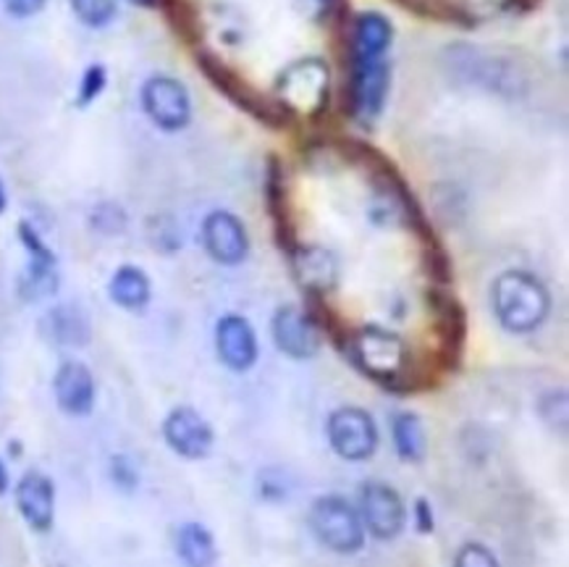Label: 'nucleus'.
<instances>
[{
	"label": "nucleus",
	"mask_w": 569,
	"mask_h": 567,
	"mask_svg": "<svg viewBox=\"0 0 569 567\" xmlns=\"http://www.w3.org/2000/svg\"><path fill=\"white\" fill-rule=\"evenodd\" d=\"M197 67H200L202 74L208 77V82L213 84L218 92H223L233 106L242 108L244 113H250L252 119H258L260 123L279 129L287 127L289 121H295V116L289 113L287 106H281L273 94L262 92L252 82H247L237 69L229 67L223 58L210 53V50H197Z\"/></svg>",
	"instance_id": "3"
},
{
	"label": "nucleus",
	"mask_w": 569,
	"mask_h": 567,
	"mask_svg": "<svg viewBox=\"0 0 569 567\" xmlns=\"http://www.w3.org/2000/svg\"><path fill=\"white\" fill-rule=\"evenodd\" d=\"M13 499H17V510L21 520L38 534H48L56 523V484L53 478L40 470H27L19 478L17 489H13Z\"/></svg>",
	"instance_id": "16"
},
{
	"label": "nucleus",
	"mask_w": 569,
	"mask_h": 567,
	"mask_svg": "<svg viewBox=\"0 0 569 567\" xmlns=\"http://www.w3.org/2000/svg\"><path fill=\"white\" fill-rule=\"evenodd\" d=\"M297 9L320 24L337 29L349 27V0H295Z\"/></svg>",
	"instance_id": "28"
},
{
	"label": "nucleus",
	"mask_w": 569,
	"mask_h": 567,
	"mask_svg": "<svg viewBox=\"0 0 569 567\" xmlns=\"http://www.w3.org/2000/svg\"><path fill=\"white\" fill-rule=\"evenodd\" d=\"M90 227L103 237H119L127 229V210L119 202H98L90 210Z\"/></svg>",
	"instance_id": "30"
},
{
	"label": "nucleus",
	"mask_w": 569,
	"mask_h": 567,
	"mask_svg": "<svg viewBox=\"0 0 569 567\" xmlns=\"http://www.w3.org/2000/svg\"><path fill=\"white\" fill-rule=\"evenodd\" d=\"M360 518L365 534L378 541H393L407 528L405 499L383 481H365L360 489Z\"/></svg>",
	"instance_id": "11"
},
{
	"label": "nucleus",
	"mask_w": 569,
	"mask_h": 567,
	"mask_svg": "<svg viewBox=\"0 0 569 567\" xmlns=\"http://www.w3.org/2000/svg\"><path fill=\"white\" fill-rule=\"evenodd\" d=\"M140 106L160 132H181L192 121V98L184 82L169 74H152L140 87Z\"/></svg>",
	"instance_id": "8"
},
{
	"label": "nucleus",
	"mask_w": 569,
	"mask_h": 567,
	"mask_svg": "<svg viewBox=\"0 0 569 567\" xmlns=\"http://www.w3.org/2000/svg\"><path fill=\"white\" fill-rule=\"evenodd\" d=\"M455 567H501V565H499V557H496L486 544L467 541L457 549Z\"/></svg>",
	"instance_id": "33"
},
{
	"label": "nucleus",
	"mask_w": 569,
	"mask_h": 567,
	"mask_svg": "<svg viewBox=\"0 0 569 567\" xmlns=\"http://www.w3.org/2000/svg\"><path fill=\"white\" fill-rule=\"evenodd\" d=\"M341 352L349 362L368 376L370 381L381 384L391 391H412L418 389V374H415L412 352L407 341L397 331L383 329V326H362L347 334Z\"/></svg>",
	"instance_id": "1"
},
{
	"label": "nucleus",
	"mask_w": 569,
	"mask_h": 567,
	"mask_svg": "<svg viewBox=\"0 0 569 567\" xmlns=\"http://www.w3.org/2000/svg\"><path fill=\"white\" fill-rule=\"evenodd\" d=\"M108 297L123 310H144L152 300V281L140 266H119L108 281Z\"/></svg>",
	"instance_id": "23"
},
{
	"label": "nucleus",
	"mask_w": 569,
	"mask_h": 567,
	"mask_svg": "<svg viewBox=\"0 0 569 567\" xmlns=\"http://www.w3.org/2000/svg\"><path fill=\"white\" fill-rule=\"evenodd\" d=\"M266 202L268 213H271L276 242L281 250H295L299 245L295 235V221H291V206H289V187H287V173L276 156H271L266 171Z\"/></svg>",
	"instance_id": "20"
},
{
	"label": "nucleus",
	"mask_w": 569,
	"mask_h": 567,
	"mask_svg": "<svg viewBox=\"0 0 569 567\" xmlns=\"http://www.w3.org/2000/svg\"><path fill=\"white\" fill-rule=\"evenodd\" d=\"M3 9L9 17L13 19H29V17H38V13L46 9L48 0H0Z\"/></svg>",
	"instance_id": "34"
},
{
	"label": "nucleus",
	"mask_w": 569,
	"mask_h": 567,
	"mask_svg": "<svg viewBox=\"0 0 569 567\" xmlns=\"http://www.w3.org/2000/svg\"><path fill=\"white\" fill-rule=\"evenodd\" d=\"M441 3L447 11V21H457L465 27L509 11V0H441Z\"/></svg>",
	"instance_id": "26"
},
{
	"label": "nucleus",
	"mask_w": 569,
	"mask_h": 567,
	"mask_svg": "<svg viewBox=\"0 0 569 567\" xmlns=\"http://www.w3.org/2000/svg\"><path fill=\"white\" fill-rule=\"evenodd\" d=\"M328 445L347 462H365L378 449V426L373 416L362 407H337L326 420Z\"/></svg>",
	"instance_id": "9"
},
{
	"label": "nucleus",
	"mask_w": 569,
	"mask_h": 567,
	"mask_svg": "<svg viewBox=\"0 0 569 567\" xmlns=\"http://www.w3.org/2000/svg\"><path fill=\"white\" fill-rule=\"evenodd\" d=\"M74 17L90 29H103L119 13V0H69Z\"/></svg>",
	"instance_id": "29"
},
{
	"label": "nucleus",
	"mask_w": 569,
	"mask_h": 567,
	"mask_svg": "<svg viewBox=\"0 0 569 567\" xmlns=\"http://www.w3.org/2000/svg\"><path fill=\"white\" fill-rule=\"evenodd\" d=\"M447 63L459 82L483 87L501 98H520L528 90V77L512 61L486 53L480 48L451 46L447 48Z\"/></svg>",
	"instance_id": "4"
},
{
	"label": "nucleus",
	"mask_w": 569,
	"mask_h": 567,
	"mask_svg": "<svg viewBox=\"0 0 569 567\" xmlns=\"http://www.w3.org/2000/svg\"><path fill=\"white\" fill-rule=\"evenodd\" d=\"M202 247L216 263L239 266L250 256V235L242 218L229 210H213L202 221Z\"/></svg>",
	"instance_id": "14"
},
{
	"label": "nucleus",
	"mask_w": 569,
	"mask_h": 567,
	"mask_svg": "<svg viewBox=\"0 0 569 567\" xmlns=\"http://www.w3.org/2000/svg\"><path fill=\"white\" fill-rule=\"evenodd\" d=\"M6 206H9V195H6V187H3V181H0V213H3Z\"/></svg>",
	"instance_id": "39"
},
{
	"label": "nucleus",
	"mask_w": 569,
	"mask_h": 567,
	"mask_svg": "<svg viewBox=\"0 0 569 567\" xmlns=\"http://www.w3.org/2000/svg\"><path fill=\"white\" fill-rule=\"evenodd\" d=\"M310 528L333 555H357L365 547V526L357 507L339 494H323L310 505Z\"/></svg>",
	"instance_id": "7"
},
{
	"label": "nucleus",
	"mask_w": 569,
	"mask_h": 567,
	"mask_svg": "<svg viewBox=\"0 0 569 567\" xmlns=\"http://www.w3.org/2000/svg\"><path fill=\"white\" fill-rule=\"evenodd\" d=\"M491 308L509 334H530L549 318L551 295L538 276L512 268L491 284Z\"/></svg>",
	"instance_id": "2"
},
{
	"label": "nucleus",
	"mask_w": 569,
	"mask_h": 567,
	"mask_svg": "<svg viewBox=\"0 0 569 567\" xmlns=\"http://www.w3.org/2000/svg\"><path fill=\"white\" fill-rule=\"evenodd\" d=\"M129 3L140 6V9H158L160 0H129Z\"/></svg>",
	"instance_id": "38"
},
{
	"label": "nucleus",
	"mask_w": 569,
	"mask_h": 567,
	"mask_svg": "<svg viewBox=\"0 0 569 567\" xmlns=\"http://www.w3.org/2000/svg\"><path fill=\"white\" fill-rule=\"evenodd\" d=\"M19 242L27 250V268L19 279V295L21 300L38 302L46 297H53L58 292V258L56 252L46 245V239L40 237V231L29 221L19 223Z\"/></svg>",
	"instance_id": "10"
},
{
	"label": "nucleus",
	"mask_w": 569,
	"mask_h": 567,
	"mask_svg": "<svg viewBox=\"0 0 569 567\" xmlns=\"http://www.w3.org/2000/svg\"><path fill=\"white\" fill-rule=\"evenodd\" d=\"M108 478L123 494H134L137 486H140V470H137V465L129 455L111 457V462H108Z\"/></svg>",
	"instance_id": "32"
},
{
	"label": "nucleus",
	"mask_w": 569,
	"mask_h": 567,
	"mask_svg": "<svg viewBox=\"0 0 569 567\" xmlns=\"http://www.w3.org/2000/svg\"><path fill=\"white\" fill-rule=\"evenodd\" d=\"M430 308L436 316V334H439V350L441 360L447 368H457L462 360L465 339H467V316L465 308L459 305L455 295L443 292V289H433L430 292Z\"/></svg>",
	"instance_id": "19"
},
{
	"label": "nucleus",
	"mask_w": 569,
	"mask_h": 567,
	"mask_svg": "<svg viewBox=\"0 0 569 567\" xmlns=\"http://www.w3.org/2000/svg\"><path fill=\"white\" fill-rule=\"evenodd\" d=\"M53 397L58 410L66 416H90L94 410V399H98V384H94L92 370L79 360L61 362L53 376Z\"/></svg>",
	"instance_id": "17"
},
{
	"label": "nucleus",
	"mask_w": 569,
	"mask_h": 567,
	"mask_svg": "<svg viewBox=\"0 0 569 567\" xmlns=\"http://www.w3.org/2000/svg\"><path fill=\"white\" fill-rule=\"evenodd\" d=\"M393 27L378 11H365L347 27V56L355 58H381L391 48Z\"/></svg>",
	"instance_id": "21"
},
{
	"label": "nucleus",
	"mask_w": 569,
	"mask_h": 567,
	"mask_svg": "<svg viewBox=\"0 0 569 567\" xmlns=\"http://www.w3.org/2000/svg\"><path fill=\"white\" fill-rule=\"evenodd\" d=\"M11 489V476H9V468H6V462L0 460V497H3L6 491Z\"/></svg>",
	"instance_id": "37"
},
{
	"label": "nucleus",
	"mask_w": 569,
	"mask_h": 567,
	"mask_svg": "<svg viewBox=\"0 0 569 567\" xmlns=\"http://www.w3.org/2000/svg\"><path fill=\"white\" fill-rule=\"evenodd\" d=\"M291 273L305 297H326L333 292L339 284V263L331 250L320 245H297L295 250L287 252Z\"/></svg>",
	"instance_id": "15"
},
{
	"label": "nucleus",
	"mask_w": 569,
	"mask_h": 567,
	"mask_svg": "<svg viewBox=\"0 0 569 567\" xmlns=\"http://www.w3.org/2000/svg\"><path fill=\"white\" fill-rule=\"evenodd\" d=\"M158 6L163 9L166 21L181 40L197 42L202 38V21L192 0H160Z\"/></svg>",
	"instance_id": "27"
},
{
	"label": "nucleus",
	"mask_w": 569,
	"mask_h": 567,
	"mask_svg": "<svg viewBox=\"0 0 569 567\" xmlns=\"http://www.w3.org/2000/svg\"><path fill=\"white\" fill-rule=\"evenodd\" d=\"M108 84V71L103 63H92V67L84 69L82 79H79V90H77V106L87 108L92 106L94 100L100 98Z\"/></svg>",
	"instance_id": "31"
},
{
	"label": "nucleus",
	"mask_w": 569,
	"mask_h": 567,
	"mask_svg": "<svg viewBox=\"0 0 569 567\" xmlns=\"http://www.w3.org/2000/svg\"><path fill=\"white\" fill-rule=\"evenodd\" d=\"M276 100L289 108V113L308 116V119H318L326 113L328 100H331V71H328L326 61L310 56L299 58V61L289 63L281 71L279 82H276Z\"/></svg>",
	"instance_id": "5"
},
{
	"label": "nucleus",
	"mask_w": 569,
	"mask_h": 567,
	"mask_svg": "<svg viewBox=\"0 0 569 567\" xmlns=\"http://www.w3.org/2000/svg\"><path fill=\"white\" fill-rule=\"evenodd\" d=\"M173 547L184 567H213L218 563V544L202 523H181Z\"/></svg>",
	"instance_id": "24"
},
{
	"label": "nucleus",
	"mask_w": 569,
	"mask_h": 567,
	"mask_svg": "<svg viewBox=\"0 0 569 567\" xmlns=\"http://www.w3.org/2000/svg\"><path fill=\"white\" fill-rule=\"evenodd\" d=\"M160 431H163V441L171 452L184 457V460H206L213 452V426L208 424L202 412H197L189 405L173 407L163 418Z\"/></svg>",
	"instance_id": "12"
},
{
	"label": "nucleus",
	"mask_w": 569,
	"mask_h": 567,
	"mask_svg": "<svg viewBox=\"0 0 569 567\" xmlns=\"http://www.w3.org/2000/svg\"><path fill=\"white\" fill-rule=\"evenodd\" d=\"M541 407H551V416H543L546 424L557 426V420H559L561 428L567 426V395L565 391H551L549 397H543Z\"/></svg>",
	"instance_id": "36"
},
{
	"label": "nucleus",
	"mask_w": 569,
	"mask_h": 567,
	"mask_svg": "<svg viewBox=\"0 0 569 567\" xmlns=\"http://www.w3.org/2000/svg\"><path fill=\"white\" fill-rule=\"evenodd\" d=\"M349 71L345 82V111L357 123L368 127L381 116L391 84L389 58H355L347 56Z\"/></svg>",
	"instance_id": "6"
},
{
	"label": "nucleus",
	"mask_w": 569,
	"mask_h": 567,
	"mask_svg": "<svg viewBox=\"0 0 569 567\" xmlns=\"http://www.w3.org/2000/svg\"><path fill=\"white\" fill-rule=\"evenodd\" d=\"M391 439L393 449L405 462H422L426 457V428L422 420L410 410H401L391 418Z\"/></svg>",
	"instance_id": "25"
},
{
	"label": "nucleus",
	"mask_w": 569,
	"mask_h": 567,
	"mask_svg": "<svg viewBox=\"0 0 569 567\" xmlns=\"http://www.w3.org/2000/svg\"><path fill=\"white\" fill-rule=\"evenodd\" d=\"M412 515H415V528H418L422 536L433 534V528H436V515H433V507H430V501H428L426 497L415 499Z\"/></svg>",
	"instance_id": "35"
},
{
	"label": "nucleus",
	"mask_w": 569,
	"mask_h": 567,
	"mask_svg": "<svg viewBox=\"0 0 569 567\" xmlns=\"http://www.w3.org/2000/svg\"><path fill=\"white\" fill-rule=\"evenodd\" d=\"M271 334L276 347L291 360H310L320 352L323 334L310 318V312L299 305H283L273 312Z\"/></svg>",
	"instance_id": "13"
},
{
	"label": "nucleus",
	"mask_w": 569,
	"mask_h": 567,
	"mask_svg": "<svg viewBox=\"0 0 569 567\" xmlns=\"http://www.w3.org/2000/svg\"><path fill=\"white\" fill-rule=\"evenodd\" d=\"M216 352L218 360L229 370L244 374L258 362V334L244 316L229 312L216 324Z\"/></svg>",
	"instance_id": "18"
},
{
	"label": "nucleus",
	"mask_w": 569,
	"mask_h": 567,
	"mask_svg": "<svg viewBox=\"0 0 569 567\" xmlns=\"http://www.w3.org/2000/svg\"><path fill=\"white\" fill-rule=\"evenodd\" d=\"M42 334L58 347H84L92 337L90 318L77 305H56L42 318Z\"/></svg>",
	"instance_id": "22"
}]
</instances>
